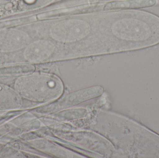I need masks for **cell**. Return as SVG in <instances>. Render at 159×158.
<instances>
[{
    "mask_svg": "<svg viewBox=\"0 0 159 158\" xmlns=\"http://www.w3.org/2000/svg\"><path fill=\"white\" fill-rule=\"evenodd\" d=\"M21 105L20 96L16 90L0 85V109L17 108Z\"/></svg>",
    "mask_w": 159,
    "mask_h": 158,
    "instance_id": "2",
    "label": "cell"
},
{
    "mask_svg": "<svg viewBox=\"0 0 159 158\" xmlns=\"http://www.w3.org/2000/svg\"><path fill=\"white\" fill-rule=\"evenodd\" d=\"M157 0H124L107 3L103 6V10L139 9L154 6Z\"/></svg>",
    "mask_w": 159,
    "mask_h": 158,
    "instance_id": "1",
    "label": "cell"
},
{
    "mask_svg": "<svg viewBox=\"0 0 159 158\" xmlns=\"http://www.w3.org/2000/svg\"><path fill=\"white\" fill-rule=\"evenodd\" d=\"M157 4H159V0H157Z\"/></svg>",
    "mask_w": 159,
    "mask_h": 158,
    "instance_id": "3",
    "label": "cell"
}]
</instances>
